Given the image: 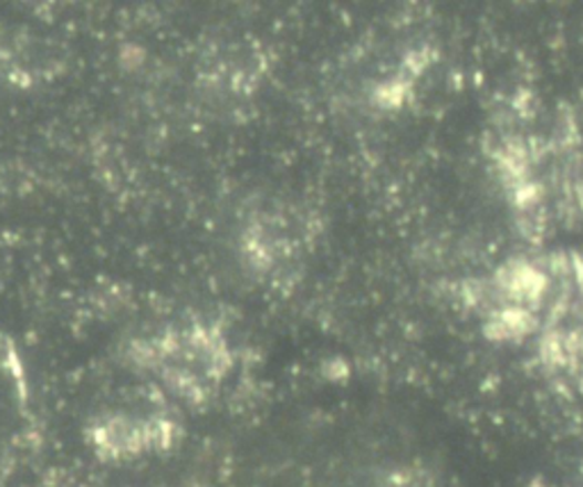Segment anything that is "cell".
Returning a JSON list of instances; mask_svg holds the SVG:
<instances>
[{"mask_svg": "<svg viewBox=\"0 0 583 487\" xmlns=\"http://www.w3.org/2000/svg\"><path fill=\"white\" fill-rule=\"evenodd\" d=\"M492 157L533 237L583 217V144L570 116L524 105L501 118Z\"/></svg>", "mask_w": 583, "mask_h": 487, "instance_id": "cell-1", "label": "cell"}]
</instances>
